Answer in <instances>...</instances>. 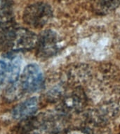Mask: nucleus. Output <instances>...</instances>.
Segmentation results:
<instances>
[{
	"instance_id": "39448f33",
	"label": "nucleus",
	"mask_w": 120,
	"mask_h": 134,
	"mask_svg": "<svg viewBox=\"0 0 120 134\" xmlns=\"http://www.w3.org/2000/svg\"><path fill=\"white\" fill-rule=\"evenodd\" d=\"M38 108L39 101L37 98L32 97L15 107L12 112L13 117L16 119H27L37 112Z\"/></svg>"
},
{
	"instance_id": "20e7f679",
	"label": "nucleus",
	"mask_w": 120,
	"mask_h": 134,
	"mask_svg": "<svg viewBox=\"0 0 120 134\" xmlns=\"http://www.w3.org/2000/svg\"><path fill=\"white\" fill-rule=\"evenodd\" d=\"M86 104V94L80 87L65 96L63 102V112L65 113H77L82 111Z\"/></svg>"
},
{
	"instance_id": "6e6552de",
	"label": "nucleus",
	"mask_w": 120,
	"mask_h": 134,
	"mask_svg": "<svg viewBox=\"0 0 120 134\" xmlns=\"http://www.w3.org/2000/svg\"><path fill=\"white\" fill-rule=\"evenodd\" d=\"M5 82H8L9 83V75L6 66L4 65V62L2 59L0 60V88L4 84Z\"/></svg>"
},
{
	"instance_id": "f257e3e1",
	"label": "nucleus",
	"mask_w": 120,
	"mask_h": 134,
	"mask_svg": "<svg viewBox=\"0 0 120 134\" xmlns=\"http://www.w3.org/2000/svg\"><path fill=\"white\" fill-rule=\"evenodd\" d=\"M51 6L44 2H37L26 7L23 13V21L36 29L43 27L52 18Z\"/></svg>"
},
{
	"instance_id": "423d86ee",
	"label": "nucleus",
	"mask_w": 120,
	"mask_h": 134,
	"mask_svg": "<svg viewBox=\"0 0 120 134\" xmlns=\"http://www.w3.org/2000/svg\"><path fill=\"white\" fill-rule=\"evenodd\" d=\"M14 20L13 4L11 0H0V27L12 26Z\"/></svg>"
},
{
	"instance_id": "9b49d317",
	"label": "nucleus",
	"mask_w": 120,
	"mask_h": 134,
	"mask_svg": "<svg viewBox=\"0 0 120 134\" xmlns=\"http://www.w3.org/2000/svg\"><path fill=\"white\" fill-rule=\"evenodd\" d=\"M93 1H94V2H95V1H96V0H93Z\"/></svg>"
},
{
	"instance_id": "f03ea898",
	"label": "nucleus",
	"mask_w": 120,
	"mask_h": 134,
	"mask_svg": "<svg viewBox=\"0 0 120 134\" xmlns=\"http://www.w3.org/2000/svg\"><path fill=\"white\" fill-rule=\"evenodd\" d=\"M44 75L39 66L30 64L25 67L21 77V87L23 91L34 93L39 91L44 85Z\"/></svg>"
},
{
	"instance_id": "9d476101",
	"label": "nucleus",
	"mask_w": 120,
	"mask_h": 134,
	"mask_svg": "<svg viewBox=\"0 0 120 134\" xmlns=\"http://www.w3.org/2000/svg\"><path fill=\"white\" fill-rule=\"evenodd\" d=\"M25 132L27 133V134H31L30 133V131H25ZM33 134H34V133H33Z\"/></svg>"
},
{
	"instance_id": "0eeeda50",
	"label": "nucleus",
	"mask_w": 120,
	"mask_h": 134,
	"mask_svg": "<svg viewBox=\"0 0 120 134\" xmlns=\"http://www.w3.org/2000/svg\"><path fill=\"white\" fill-rule=\"evenodd\" d=\"M94 10L97 14L107 15L120 6V0H96Z\"/></svg>"
},
{
	"instance_id": "1a4fd4ad",
	"label": "nucleus",
	"mask_w": 120,
	"mask_h": 134,
	"mask_svg": "<svg viewBox=\"0 0 120 134\" xmlns=\"http://www.w3.org/2000/svg\"><path fill=\"white\" fill-rule=\"evenodd\" d=\"M66 134H92V133L89 130L86 129H72L68 130L66 132Z\"/></svg>"
},
{
	"instance_id": "7ed1b4c3",
	"label": "nucleus",
	"mask_w": 120,
	"mask_h": 134,
	"mask_svg": "<svg viewBox=\"0 0 120 134\" xmlns=\"http://www.w3.org/2000/svg\"><path fill=\"white\" fill-rule=\"evenodd\" d=\"M36 52L39 57L49 58L58 52L59 41L56 33L52 30L43 31L37 37L35 45Z\"/></svg>"
}]
</instances>
